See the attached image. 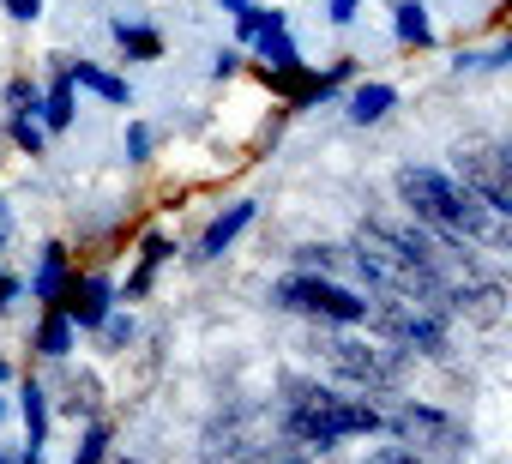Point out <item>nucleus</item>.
Wrapping results in <instances>:
<instances>
[{"label":"nucleus","instance_id":"obj_1","mask_svg":"<svg viewBox=\"0 0 512 464\" xmlns=\"http://www.w3.org/2000/svg\"><path fill=\"white\" fill-rule=\"evenodd\" d=\"M392 181H398V199L416 211V223L440 229V236H464V242H488V248H506V217H494V211H488L476 193H464L452 175L404 163Z\"/></svg>","mask_w":512,"mask_h":464},{"label":"nucleus","instance_id":"obj_2","mask_svg":"<svg viewBox=\"0 0 512 464\" xmlns=\"http://www.w3.org/2000/svg\"><path fill=\"white\" fill-rule=\"evenodd\" d=\"M278 428H284L296 446H320V452H332V446H338V440H350V434H380V428H386V416H380L368 398H338L332 386L290 374V380H284Z\"/></svg>","mask_w":512,"mask_h":464},{"label":"nucleus","instance_id":"obj_3","mask_svg":"<svg viewBox=\"0 0 512 464\" xmlns=\"http://www.w3.org/2000/svg\"><path fill=\"white\" fill-rule=\"evenodd\" d=\"M368 320L404 350V356H452V338H446V320L434 314V308H422V302H410V296H398V290H386L380 302H368Z\"/></svg>","mask_w":512,"mask_h":464},{"label":"nucleus","instance_id":"obj_4","mask_svg":"<svg viewBox=\"0 0 512 464\" xmlns=\"http://www.w3.org/2000/svg\"><path fill=\"white\" fill-rule=\"evenodd\" d=\"M386 428H392L416 458H434V464H464V452H470L464 422H452L446 410H428V404H398V410L386 416Z\"/></svg>","mask_w":512,"mask_h":464},{"label":"nucleus","instance_id":"obj_5","mask_svg":"<svg viewBox=\"0 0 512 464\" xmlns=\"http://www.w3.org/2000/svg\"><path fill=\"white\" fill-rule=\"evenodd\" d=\"M272 302H278V308H290V314L332 320V326H362V320H368V302H362L356 290L332 284L326 272H296V278H284V284L272 290Z\"/></svg>","mask_w":512,"mask_h":464},{"label":"nucleus","instance_id":"obj_6","mask_svg":"<svg viewBox=\"0 0 512 464\" xmlns=\"http://www.w3.org/2000/svg\"><path fill=\"white\" fill-rule=\"evenodd\" d=\"M332 374L350 380V386H368V392H386L404 380V350L398 344H362V338H326L320 344Z\"/></svg>","mask_w":512,"mask_h":464},{"label":"nucleus","instance_id":"obj_7","mask_svg":"<svg viewBox=\"0 0 512 464\" xmlns=\"http://www.w3.org/2000/svg\"><path fill=\"white\" fill-rule=\"evenodd\" d=\"M452 181L464 193H476L494 217H512V175H506V151L500 145H458L452 151Z\"/></svg>","mask_w":512,"mask_h":464},{"label":"nucleus","instance_id":"obj_8","mask_svg":"<svg viewBox=\"0 0 512 464\" xmlns=\"http://www.w3.org/2000/svg\"><path fill=\"white\" fill-rule=\"evenodd\" d=\"M55 302H61V314L73 320V332H97V320H103V314L115 308V284H109L103 272H91V278L67 284V290H61Z\"/></svg>","mask_w":512,"mask_h":464},{"label":"nucleus","instance_id":"obj_9","mask_svg":"<svg viewBox=\"0 0 512 464\" xmlns=\"http://www.w3.org/2000/svg\"><path fill=\"white\" fill-rule=\"evenodd\" d=\"M253 223V199H241V205H229V211H217L211 223H205V236H199V248H193V260H217L241 229Z\"/></svg>","mask_w":512,"mask_h":464},{"label":"nucleus","instance_id":"obj_10","mask_svg":"<svg viewBox=\"0 0 512 464\" xmlns=\"http://www.w3.org/2000/svg\"><path fill=\"white\" fill-rule=\"evenodd\" d=\"M19 416H25V452L43 464V440H49V392H43L37 380L19 392Z\"/></svg>","mask_w":512,"mask_h":464},{"label":"nucleus","instance_id":"obj_11","mask_svg":"<svg viewBox=\"0 0 512 464\" xmlns=\"http://www.w3.org/2000/svg\"><path fill=\"white\" fill-rule=\"evenodd\" d=\"M392 103H398V91H392V85H380V79H374V85H356V91H350V103H344V109H350V121H356V127H374V121H380V115H386V109H392Z\"/></svg>","mask_w":512,"mask_h":464},{"label":"nucleus","instance_id":"obj_12","mask_svg":"<svg viewBox=\"0 0 512 464\" xmlns=\"http://www.w3.org/2000/svg\"><path fill=\"white\" fill-rule=\"evenodd\" d=\"M67 79H73V85H85V91H97L103 103H133L127 79H115V73H103V67H91V61H73V67H67Z\"/></svg>","mask_w":512,"mask_h":464},{"label":"nucleus","instance_id":"obj_13","mask_svg":"<svg viewBox=\"0 0 512 464\" xmlns=\"http://www.w3.org/2000/svg\"><path fill=\"white\" fill-rule=\"evenodd\" d=\"M67 350H73V320L61 314V302H49V314H43V326H37V356L61 362Z\"/></svg>","mask_w":512,"mask_h":464},{"label":"nucleus","instance_id":"obj_14","mask_svg":"<svg viewBox=\"0 0 512 464\" xmlns=\"http://www.w3.org/2000/svg\"><path fill=\"white\" fill-rule=\"evenodd\" d=\"M392 31H398V43H410V49H428V43H434L422 0H398V7H392Z\"/></svg>","mask_w":512,"mask_h":464},{"label":"nucleus","instance_id":"obj_15","mask_svg":"<svg viewBox=\"0 0 512 464\" xmlns=\"http://www.w3.org/2000/svg\"><path fill=\"white\" fill-rule=\"evenodd\" d=\"M169 260V236H145V248H139V266H133V278H127V302H139L145 290H151V278H157V266Z\"/></svg>","mask_w":512,"mask_h":464},{"label":"nucleus","instance_id":"obj_16","mask_svg":"<svg viewBox=\"0 0 512 464\" xmlns=\"http://www.w3.org/2000/svg\"><path fill=\"white\" fill-rule=\"evenodd\" d=\"M61 290H67V248L49 242V248H43V272L31 278V296H37V302H55Z\"/></svg>","mask_w":512,"mask_h":464},{"label":"nucleus","instance_id":"obj_17","mask_svg":"<svg viewBox=\"0 0 512 464\" xmlns=\"http://www.w3.org/2000/svg\"><path fill=\"white\" fill-rule=\"evenodd\" d=\"M109 31H115V43H121L133 61H163V37H157V31H145V25H127V19H115Z\"/></svg>","mask_w":512,"mask_h":464},{"label":"nucleus","instance_id":"obj_18","mask_svg":"<svg viewBox=\"0 0 512 464\" xmlns=\"http://www.w3.org/2000/svg\"><path fill=\"white\" fill-rule=\"evenodd\" d=\"M253 43H260V61H272L278 73L302 67V55H296V43H290V31H284V25H278V31H260V37H253Z\"/></svg>","mask_w":512,"mask_h":464},{"label":"nucleus","instance_id":"obj_19","mask_svg":"<svg viewBox=\"0 0 512 464\" xmlns=\"http://www.w3.org/2000/svg\"><path fill=\"white\" fill-rule=\"evenodd\" d=\"M37 115H43V127H55V133H61V127H73V79H67V73L55 79V91L43 97V109H37Z\"/></svg>","mask_w":512,"mask_h":464},{"label":"nucleus","instance_id":"obj_20","mask_svg":"<svg viewBox=\"0 0 512 464\" xmlns=\"http://www.w3.org/2000/svg\"><path fill=\"white\" fill-rule=\"evenodd\" d=\"M223 7L235 13L241 37H260V31H278L284 25V13H266V7H253V0H223Z\"/></svg>","mask_w":512,"mask_h":464},{"label":"nucleus","instance_id":"obj_21","mask_svg":"<svg viewBox=\"0 0 512 464\" xmlns=\"http://www.w3.org/2000/svg\"><path fill=\"white\" fill-rule=\"evenodd\" d=\"M229 464H302V452H296V446H272V440H253V446H241Z\"/></svg>","mask_w":512,"mask_h":464},{"label":"nucleus","instance_id":"obj_22","mask_svg":"<svg viewBox=\"0 0 512 464\" xmlns=\"http://www.w3.org/2000/svg\"><path fill=\"white\" fill-rule=\"evenodd\" d=\"M97 338H103V350H127V344H133V314H115V308H109V314L97 320Z\"/></svg>","mask_w":512,"mask_h":464},{"label":"nucleus","instance_id":"obj_23","mask_svg":"<svg viewBox=\"0 0 512 464\" xmlns=\"http://www.w3.org/2000/svg\"><path fill=\"white\" fill-rule=\"evenodd\" d=\"M109 458V428L103 422H91L85 428V440H79V452H73V464H103Z\"/></svg>","mask_w":512,"mask_h":464},{"label":"nucleus","instance_id":"obj_24","mask_svg":"<svg viewBox=\"0 0 512 464\" xmlns=\"http://www.w3.org/2000/svg\"><path fill=\"white\" fill-rule=\"evenodd\" d=\"M13 145H19L25 157H43V127H37V115H13Z\"/></svg>","mask_w":512,"mask_h":464},{"label":"nucleus","instance_id":"obj_25","mask_svg":"<svg viewBox=\"0 0 512 464\" xmlns=\"http://www.w3.org/2000/svg\"><path fill=\"white\" fill-rule=\"evenodd\" d=\"M67 410H73V416H79V410H85V416L97 410V380H91V374H79V380H67Z\"/></svg>","mask_w":512,"mask_h":464},{"label":"nucleus","instance_id":"obj_26","mask_svg":"<svg viewBox=\"0 0 512 464\" xmlns=\"http://www.w3.org/2000/svg\"><path fill=\"white\" fill-rule=\"evenodd\" d=\"M506 55H512V43H494V49H482V55H458V73H482V67H506Z\"/></svg>","mask_w":512,"mask_h":464},{"label":"nucleus","instance_id":"obj_27","mask_svg":"<svg viewBox=\"0 0 512 464\" xmlns=\"http://www.w3.org/2000/svg\"><path fill=\"white\" fill-rule=\"evenodd\" d=\"M7 103H13V115H37V109H43V97H37L31 79H13V85H7Z\"/></svg>","mask_w":512,"mask_h":464},{"label":"nucleus","instance_id":"obj_28","mask_svg":"<svg viewBox=\"0 0 512 464\" xmlns=\"http://www.w3.org/2000/svg\"><path fill=\"white\" fill-rule=\"evenodd\" d=\"M296 260H302V272H332V266H338V254H332V248H302Z\"/></svg>","mask_w":512,"mask_h":464},{"label":"nucleus","instance_id":"obj_29","mask_svg":"<svg viewBox=\"0 0 512 464\" xmlns=\"http://www.w3.org/2000/svg\"><path fill=\"white\" fill-rule=\"evenodd\" d=\"M0 7H7V19H19V25L43 19V0H0Z\"/></svg>","mask_w":512,"mask_h":464},{"label":"nucleus","instance_id":"obj_30","mask_svg":"<svg viewBox=\"0 0 512 464\" xmlns=\"http://www.w3.org/2000/svg\"><path fill=\"white\" fill-rule=\"evenodd\" d=\"M127 157H133V163L151 157V127H127Z\"/></svg>","mask_w":512,"mask_h":464},{"label":"nucleus","instance_id":"obj_31","mask_svg":"<svg viewBox=\"0 0 512 464\" xmlns=\"http://www.w3.org/2000/svg\"><path fill=\"white\" fill-rule=\"evenodd\" d=\"M19 296H25V284H19V278H0V314H13V308H19Z\"/></svg>","mask_w":512,"mask_h":464},{"label":"nucleus","instance_id":"obj_32","mask_svg":"<svg viewBox=\"0 0 512 464\" xmlns=\"http://www.w3.org/2000/svg\"><path fill=\"white\" fill-rule=\"evenodd\" d=\"M374 464H422V458H416V452H410V446H392V452H380V458H374Z\"/></svg>","mask_w":512,"mask_h":464},{"label":"nucleus","instance_id":"obj_33","mask_svg":"<svg viewBox=\"0 0 512 464\" xmlns=\"http://www.w3.org/2000/svg\"><path fill=\"white\" fill-rule=\"evenodd\" d=\"M356 19V0H332V25H350Z\"/></svg>","mask_w":512,"mask_h":464},{"label":"nucleus","instance_id":"obj_34","mask_svg":"<svg viewBox=\"0 0 512 464\" xmlns=\"http://www.w3.org/2000/svg\"><path fill=\"white\" fill-rule=\"evenodd\" d=\"M0 464H37V458H31L25 446H0Z\"/></svg>","mask_w":512,"mask_h":464},{"label":"nucleus","instance_id":"obj_35","mask_svg":"<svg viewBox=\"0 0 512 464\" xmlns=\"http://www.w3.org/2000/svg\"><path fill=\"white\" fill-rule=\"evenodd\" d=\"M0 242H7V217H0Z\"/></svg>","mask_w":512,"mask_h":464},{"label":"nucleus","instance_id":"obj_36","mask_svg":"<svg viewBox=\"0 0 512 464\" xmlns=\"http://www.w3.org/2000/svg\"><path fill=\"white\" fill-rule=\"evenodd\" d=\"M7 374H13V368H7V362H0V380H7Z\"/></svg>","mask_w":512,"mask_h":464},{"label":"nucleus","instance_id":"obj_37","mask_svg":"<svg viewBox=\"0 0 512 464\" xmlns=\"http://www.w3.org/2000/svg\"><path fill=\"white\" fill-rule=\"evenodd\" d=\"M0 416H7V404H0Z\"/></svg>","mask_w":512,"mask_h":464},{"label":"nucleus","instance_id":"obj_38","mask_svg":"<svg viewBox=\"0 0 512 464\" xmlns=\"http://www.w3.org/2000/svg\"><path fill=\"white\" fill-rule=\"evenodd\" d=\"M121 464H133V458H121Z\"/></svg>","mask_w":512,"mask_h":464}]
</instances>
